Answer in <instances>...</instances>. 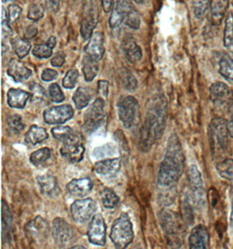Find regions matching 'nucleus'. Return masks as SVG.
Here are the masks:
<instances>
[{
    "mask_svg": "<svg viewBox=\"0 0 233 249\" xmlns=\"http://www.w3.org/2000/svg\"><path fill=\"white\" fill-rule=\"evenodd\" d=\"M97 205L92 198L77 199L71 206V215L78 223H86L94 216Z\"/></svg>",
    "mask_w": 233,
    "mask_h": 249,
    "instance_id": "nucleus-11",
    "label": "nucleus"
},
{
    "mask_svg": "<svg viewBox=\"0 0 233 249\" xmlns=\"http://www.w3.org/2000/svg\"><path fill=\"white\" fill-rule=\"evenodd\" d=\"M79 78V72L77 69H71L66 73L65 77L62 80V84L65 89H72L76 86Z\"/></svg>",
    "mask_w": 233,
    "mask_h": 249,
    "instance_id": "nucleus-41",
    "label": "nucleus"
},
{
    "mask_svg": "<svg viewBox=\"0 0 233 249\" xmlns=\"http://www.w3.org/2000/svg\"><path fill=\"white\" fill-rule=\"evenodd\" d=\"M138 113V102L133 96H123L118 102V115L121 123L127 129H130L134 124Z\"/></svg>",
    "mask_w": 233,
    "mask_h": 249,
    "instance_id": "nucleus-6",
    "label": "nucleus"
},
{
    "mask_svg": "<svg viewBox=\"0 0 233 249\" xmlns=\"http://www.w3.org/2000/svg\"><path fill=\"white\" fill-rule=\"evenodd\" d=\"M120 76H121V83L125 89L130 92H133L136 89L137 81L134 77V74L131 73L129 69H121Z\"/></svg>",
    "mask_w": 233,
    "mask_h": 249,
    "instance_id": "nucleus-36",
    "label": "nucleus"
},
{
    "mask_svg": "<svg viewBox=\"0 0 233 249\" xmlns=\"http://www.w3.org/2000/svg\"><path fill=\"white\" fill-rule=\"evenodd\" d=\"M227 129H228V133L231 138H233V113L231 116L229 122H227Z\"/></svg>",
    "mask_w": 233,
    "mask_h": 249,
    "instance_id": "nucleus-54",
    "label": "nucleus"
},
{
    "mask_svg": "<svg viewBox=\"0 0 233 249\" xmlns=\"http://www.w3.org/2000/svg\"><path fill=\"white\" fill-rule=\"evenodd\" d=\"M11 1H13V0H3V2H4V3H6V2H11Z\"/></svg>",
    "mask_w": 233,
    "mask_h": 249,
    "instance_id": "nucleus-59",
    "label": "nucleus"
},
{
    "mask_svg": "<svg viewBox=\"0 0 233 249\" xmlns=\"http://www.w3.org/2000/svg\"><path fill=\"white\" fill-rule=\"evenodd\" d=\"M97 24V13L95 9L89 8L83 15L82 25H81V34L84 39H89L93 35V31Z\"/></svg>",
    "mask_w": 233,
    "mask_h": 249,
    "instance_id": "nucleus-21",
    "label": "nucleus"
},
{
    "mask_svg": "<svg viewBox=\"0 0 233 249\" xmlns=\"http://www.w3.org/2000/svg\"><path fill=\"white\" fill-rule=\"evenodd\" d=\"M100 2L104 12L106 13H110L112 10L114 0H100Z\"/></svg>",
    "mask_w": 233,
    "mask_h": 249,
    "instance_id": "nucleus-53",
    "label": "nucleus"
},
{
    "mask_svg": "<svg viewBox=\"0 0 233 249\" xmlns=\"http://www.w3.org/2000/svg\"></svg>",
    "mask_w": 233,
    "mask_h": 249,
    "instance_id": "nucleus-60",
    "label": "nucleus"
},
{
    "mask_svg": "<svg viewBox=\"0 0 233 249\" xmlns=\"http://www.w3.org/2000/svg\"><path fill=\"white\" fill-rule=\"evenodd\" d=\"M219 73L227 82L233 83V58L228 54L222 56L218 62Z\"/></svg>",
    "mask_w": 233,
    "mask_h": 249,
    "instance_id": "nucleus-29",
    "label": "nucleus"
},
{
    "mask_svg": "<svg viewBox=\"0 0 233 249\" xmlns=\"http://www.w3.org/2000/svg\"><path fill=\"white\" fill-rule=\"evenodd\" d=\"M67 188L72 195L76 197H83L90 193L93 188V182L87 178H75L68 183Z\"/></svg>",
    "mask_w": 233,
    "mask_h": 249,
    "instance_id": "nucleus-23",
    "label": "nucleus"
},
{
    "mask_svg": "<svg viewBox=\"0 0 233 249\" xmlns=\"http://www.w3.org/2000/svg\"><path fill=\"white\" fill-rule=\"evenodd\" d=\"M230 0H210V21L214 26H220L224 20Z\"/></svg>",
    "mask_w": 233,
    "mask_h": 249,
    "instance_id": "nucleus-17",
    "label": "nucleus"
},
{
    "mask_svg": "<svg viewBox=\"0 0 233 249\" xmlns=\"http://www.w3.org/2000/svg\"><path fill=\"white\" fill-rule=\"evenodd\" d=\"M192 9L195 17L203 19L210 11V0H192Z\"/></svg>",
    "mask_w": 233,
    "mask_h": 249,
    "instance_id": "nucleus-37",
    "label": "nucleus"
},
{
    "mask_svg": "<svg viewBox=\"0 0 233 249\" xmlns=\"http://www.w3.org/2000/svg\"><path fill=\"white\" fill-rule=\"evenodd\" d=\"M216 167L219 176L233 185V159H225L219 161Z\"/></svg>",
    "mask_w": 233,
    "mask_h": 249,
    "instance_id": "nucleus-31",
    "label": "nucleus"
},
{
    "mask_svg": "<svg viewBox=\"0 0 233 249\" xmlns=\"http://www.w3.org/2000/svg\"><path fill=\"white\" fill-rule=\"evenodd\" d=\"M133 1L135 2V3H137V4H142V3L144 2V0H133Z\"/></svg>",
    "mask_w": 233,
    "mask_h": 249,
    "instance_id": "nucleus-58",
    "label": "nucleus"
},
{
    "mask_svg": "<svg viewBox=\"0 0 233 249\" xmlns=\"http://www.w3.org/2000/svg\"><path fill=\"white\" fill-rule=\"evenodd\" d=\"M209 142L213 159L220 160L225 158L228 150V137L227 121L216 117L212 119L208 129Z\"/></svg>",
    "mask_w": 233,
    "mask_h": 249,
    "instance_id": "nucleus-3",
    "label": "nucleus"
},
{
    "mask_svg": "<svg viewBox=\"0 0 233 249\" xmlns=\"http://www.w3.org/2000/svg\"><path fill=\"white\" fill-rule=\"evenodd\" d=\"M61 153L70 163H79L83 159L85 147L82 143V138L78 134L73 133L66 139L61 147Z\"/></svg>",
    "mask_w": 233,
    "mask_h": 249,
    "instance_id": "nucleus-8",
    "label": "nucleus"
},
{
    "mask_svg": "<svg viewBox=\"0 0 233 249\" xmlns=\"http://www.w3.org/2000/svg\"><path fill=\"white\" fill-rule=\"evenodd\" d=\"M189 246L191 249H206L210 247V233L203 225L196 226L190 232Z\"/></svg>",
    "mask_w": 233,
    "mask_h": 249,
    "instance_id": "nucleus-15",
    "label": "nucleus"
},
{
    "mask_svg": "<svg viewBox=\"0 0 233 249\" xmlns=\"http://www.w3.org/2000/svg\"><path fill=\"white\" fill-rule=\"evenodd\" d=\"M128 0H117L116 6L113 10L112 15L109 18V26L111 28H117L124 22L126 3Z\"/></svg>",
    "mask_w": 233,
    "mask_h": 249,
    "instance_id": "nucleus-27",
    "label": "nucleus"
},
{
    "mask_svg": "<svg viewBox=\"0 0 233 249\" xmlns=\"http://www.w3.org/2000/svg\"><path fill=\"white\" fill-rule=\"evenodd\" d=\"M57 40L56 38L54 37V36H51L49 39H48V41H47V44H48L49 47H51V48L53 49V48H55V46H56Z\"/></svg>",
    "mask_w": 233,
    "mask_h": 249,
    "instance_id": "nucleus-55",
    "label": "nucleus"
},
{
    "mask_svg": "<svg viewBox=\"0 0 233 249\" xmlns=\"http://www.w3.org/2000/svg\"><path fill=\"white\" fill-rule=\"evenodd\" d=\"M59 73L53 69H47L41 73V79L45 82H51L58 77Z\"/></svg>",
    "mask_w": 233,
    "mask_h": 249,
    "instance_id": "nucleus-48",
    "label": "nucleus"
},
{
    "mask_svg": "<svg viewBox=\"0 0 233 249\" xmlns=\"http://www.w3.org/2000/svg\"><path fill=\"white\" fill-rule=\"evenodd\" d=\"M184 169V155L181 142L176 134L168 139L164 161L161 163L157 176L158 184L167 187L180 179Z\"/></svg>",
    "mask_w": 233,
    "mask_h": 249,
    "instance_id": "nucleus-2",
    "label": "nucleus"
},
{
    "mask_svg": "<svg viewBox=\"0 0 233 249\" xmlns=\"http://www.w3.org/2000/svg\"><path fill=\"white\" fill-rule=\"evenodd\" d=\"M65 54L62 52L57 53L55 56L51 60V64L53 67L56 68H61L63 65L65 64Z\"/></svg>",
    "mask_w": 233,
    "mask_h": 249,
    "instance_id": "nucleus-49",
    "label": "nucleus"
},
{
    "mask_svg": "<svg viewBox=\"0 0 233 249\" xmlns=\"http://www.w3.org/2000/svg\"><path fill=\"white\" fill-rule=\"evenodd\" d=\"M31 98V93L26 91L11 89L7 93V103L11 107L23 108L26 106L27 101Z\"/></svg>",
    "mask_w": 233,
    "mask_h": 249,
    "instance_id": "nucleus-25",
    "label": "nucleus"
},
{
    "mask_svg": "<svg viewBox=\"0 0 233 249\" xmlns=\"http://www.w3.org/2000/svg\"><path fill=\"white\" fill-rule=\"evenodd\" d=\"M51 157V150L49 148H42L32 153L30 157L31 163L35 166H39L45 163Z\"/></svg>",
    "mask_w": 233,
    "mask_h": 249,
    "instance_id": "nucleus-38",
    "label": "nucleus"
},
{
    "mask_svg": "<svg viewBox=\"0 0 233 249\" xmlns=\"http://www.w3.org/2000/svg\"><path fill=\"white\" fill-rule=\"evenodd\" d=\"M61 0H47L48 8L52 12H56L59 10Z\"/></svg>",
    "mask_w": 233,
    "mask_h": 249,
    "instance_id": "nucleus-52",
    "label": "nucleus"
},
{
    "mask_svg": "<svg viewBox=\"0 0 233 249\" xmlns=\"http://www.w3.org/2000/svg\"><path fill=\"white\" fill-rule=\"evenodd\" d=\"M86 56L90 57L93 60L99 61L103 58L105 53V47H104L103 35L100 32H96L92 35L89 42L85 48Z\"/></svg>",
    "mask_w": 233,
    "mask_h": 249,
    "instance_id": "nucleus-16",
    "label": "nucleus"
},
{
    "mask_svg": "<svg viewBox=\"0 0 233 249\" xmlns=\"http://www.w3.org/2000/svg\"><path fill=\"white\" fill-rule=\"evenodd\" d=\"M44 13H45V10L41 4H32L28 9L27 18L33 21H38L40 18H43Z\"/></svg>",
    "mask_w": 233,
    "mask_h": 249,
    "instance_id": "nucleus-45",
    "label": "nucleus"
},
{
    "mask_svg": "<svg viewBox=\"0 0 233 249\" xmlns=\"http://www.w3.org/2000/svg\"><path fill=\"white\" fill-rule=\"evenodd\" d=\"M25 229L27 237L35 243L41 244L48 239L49 227L48 222L40 216L26 224Z\"/></svg>",
    "mask_w": 233,
    "mask_h": 249,
    "instance_id": "nucleus-14",
    "label": "nucleus"
},
{
    "mask_svg": "<svg viewBox=\"0 0 233 249\" xmlns=\"http://www.w3.org/2000/svg\"><path fill=\"white\" fill-rule=\"evenodd\" d=\"M31 102L33 103H43L47 99V93L44 88L38 83H33L30 87Z\"/></svg>",
    "mask_w": 233,
    "mask_h": 249,
    "instance_id": "nucleus-40",
    "label": "nucleus"
},
{
    "mask_svg": "<svg viewBox=\"0 0 233 249\" xmlns=\"http://www.w3.org/2000/svg\"><path fill=\"white\" fill-rule=\"evenodd\" d=\"M110 239L116 249H126L134 240L133 225L130 216L122 213L118 219L115 220L111 228Z\"/></svg>",
    "mask_w": 233,
    "mask_h": 249,
    "instance_id": "nucleus-4",
    "label": "nucleus"
},
{
    "mask_svg": "<svg viewBox=\"0 0 233 249\" xmlns=\"http://www.w3.org/2000/svg\"><path fill=\"white\" fill-rule=\"evenodd\" d=\"M48 91H49L50 99L52 100V102L53 103H60L65 100V95L61 91V87L59 86V84L52 83L49 87Z\"/></svg>",
    "mask_w": 233,
    "mask_h": 249,
    "instance_id": "nucleus-44",
    "label": "nucleus"
},
{
    "mask_svg": "<svg viewBox=\"0 0 233 249\" xmlns=\"http://www.w3.org/2000/svg\"><path fill=\"white\" fill-rule=\"evenodd\" d=\"M100 196L102 205L107 209H114L120 203V198L117 196L116 194L109 188H104Z\"/></svg>",
    "mask_w": 233,
    "mask_h": 249,
    "instance_id": "nucleus-35",
    "label": "nucleus"
},
{
    "mask_svg": "<svg viewBox=\"0 0 233 249\" xmlns=\"http://www.w3.org/2000/svg\"><path fill=\"white\" fill-rule=\"evenodd\" d=\"M7 73L16 82H22L32 75V71L26 68L21 60L12 59L7 67Z\"/></svg>",
    "mask_w": 233,
    "mask_h": 249,
    "instance_id": "nucleus-18",
    "label": "nucleus"
},
{
    "mask_svg": "<svg viewBox=\"0 0 233 249\" xmlns=\"http://www.w3.org/2000/svg\"><path fill=\"white\" fill-rule=\"evenodd\" d=\"M48 138L47 130L39 127L38 125H32L25 136L26 142L32 145H36L38 143L43 142Z\"/></svg>",
    "mask_w": 233,
    "mask_h": 249,
    "instance_id": "nucleus-26",
    "label": "nucleus"
},
{
    "mask_svg": "<svg viewBox=\"0 0 233 249\" xmlns=\"http://www.w3.org/2000/svg\"><path fill=\"white\" fill-rule=\"evenodd\" d=\"M210 97L218 109H225L233 103V91L224 82H215L210 88Z\"/></svg>",
    "mask_w": 233,
    "mask_h": 249,
    "instance_id": "nucleus-10",
    "label": "nucleus"
},
{
    "mask_svg": "<svg viewBox=\"0 0 233 249\" xmlns=\"http://www.w3.org/2000/svg\"><path fill=\"white\" fill-rule=\"evenodd\" d=\"M33 54L39 59H48L52 54V48L48 44L36 45L33 49Z\"/></svg>",
    "mask_w": 233,
    "mask_h": 249,
    "instance_id": "nucleus-42",
    "label": "nucleus"
},
{
    "mask_svg": "<svg viewBox=\"0 0 233 249\" xmlns=\"http://www.w3.org/2000/svg\"><path fill=\"white\" fill-rule=\"evenodd\" d=\"M7 129L10 133L19 134L25 128V124L22 122V117L18 115H12L6 120Z\"/></svg>",
    "mask_w": 233,
    "mask_h": 249,
    "instance_id": "nucleus-39",
    "label": "nucleus"
},
{
    "mask_svg": "<svg viewBox=\"0 0 233 249\" xmlns=\"http://www.w3.org/2000/svg\"><path fill=\"white\" fill-rule=\"evenodd\" d=\"M13 51L18 56V58L26 57L31 50V43L26 38L16 37L11 40Z\"/></svg>",
    "mask_w": 233,
    "mask_h": 249,
    "instance_id": "nucleus-33",
    "label": "nucleus"
},
{
    "mask_svg": "<svg viewBox=\"0 0 233 249\" xmlns=\"http://www.w3.org/2000/svg\"><path fill=\"white\" fill-rule=\"evenodd\" d=\"M115 137L116 138L117 142H120V146H121V150H122V156L125 158L126 155L129 154V148L128 145H126L127 143V139H126L125 136L123 135V132L121 130H117Z\"/></svg>",
    "mask_w": 233,
    "mask_h": 249,
    "instance_id": "nucleus-47",
    "label": "nucleus"
},
{
    "mask_svg": "<svg viewBox=\"0 0 233 249\" xmlns=\"http://www.w3.org/2000/svg\"><path fill=\"white\" fill-rule=\"evenodd\" d=\"M98 70H99V67L97 64V61L93 60L88 56H86L83 60L82 71L86 82H92L97 75Z\"/></svg>",
    "mask_w": 233,
    "mask_h": 249,
    "instance_id": "nucleus-32",
    "label": "nucleus"
},
{
    "mask_svg": "<svg viewBox=\"0 0 233 249\" xmlns=\"http://www.w3.org/2000/svg\"><path fill=\"white\" fill-rule=\"evenodd\" d=\"M108 87H109V83H108V81L100 80V81L98 82V93L103 98H107L108 97Z\"/></svg>",
    "mask_w": 233,
    "mask_h": 249,
    "instance_id": "nucleus-50",
    "label": "nucleus"
},
{
    "mask_svg": "<svg viewBox=\"0 0 233 249\" xmlns=\"http://www.w3.org/2000/svg\"><path fill=\"white\" fill-rule=\"evenodd\" d=\"M167 102L163 95H155L148 104L146 118L140 132L139 146L144 152L151 149L153 144L162 138L168 117Z\"/></svg>",
    "mask_w": 233,
    "mask_h": 249,
    "instance_id": "nucleus-1",
    "label": "nucleus"
},
{
    "mask_svg": "<svg viewBox=\"0 0 233 249\" xmlns=\"http://www.w3.org/2000/svg\"><path fill=\"white\" fill-rule=\"evenodd\" d=\"M74 133L73 130L67 126H58L52 129V134L53 138L64 142L66 139L69 138L72 134Z\"/></svg>",
    "mask_w": 233,
    "mask_h": 249,
    "instance_id": "nucleus-43",
    "label": "nucleus"
},
{
    "mask_svg": "<svg viewBox=\"0 0 233 249\" xmlns=\"http://www.w3.org/2000/svg\"><path fill=\"white\" fill-rule=\"evenodd\" d=\"M52 234L59 248H67L74 241V230L65 219L61 218H55L52 220Z\"/></svg>",
    "mask_w": 233,
    "mask_h": 249,
    "instance_id": "nucleus-9",
    "label": "nucleus"
},
{
    "mask_svg": "<svg viewBox=\"0 0 233 249\" xmlns=\"http://www.w3.org/2000/svg\"><path fill=\"white\" fill-rule=\"evenodd\" d=\"M121 50L127 60L131 63H136L142 59L143 52L132 37H125L121 43Z\"/></svg>",
    "mask_w": 233,
    "mask_h": 249,
    "instance_id": "nucleus-19",
    "label": "nucleus"
},
{
    "mask_svg": "<svg viewBox=\"0 0 233 249\" xmlns=\"http://www.w3.org/2000/svg\"><path fill=\"white\" fill-rule=\"evenodd\" d=\"M37 181H38L40 191L44 195L52 197V196H57L60 193L58 181L55 177L46 174V175L38 177Z\"/></svg>",
    "mask_w": 233,
    "mask_h": 249,
    "instance_id": "nucleus-22",
    "label": "nucleus"
},
{
    "mask_svg": "<svg viewBox=\"0 0 233 249\" xmlns=\"http://www.w3.org/2000/svg\"><path fill=\"white\" fill-rule=\"evenodd\" d=\"M106 223L102 215L95 214L92 218L87 229L88 241L95 246H104L106 243Z\"/></svg>",
    "mask_w": 233,
    "mask_h": 249,
    "instance_id": "nucleus-13",
    "label": "nucleus"
},
{
    "mask_svg": "<svg viewBox=\"0 0 233 249\" xmlns=\"http://www.w3.org/2000/svg\"><path fill=\"white\" fill-rule=\"evenodd\" d=\"M121 169V160L119 159H105L95 164L96 173L102 176H114Z\"/></svg>",
    "mask_w": 233,
    "mask_h": 249,
    "instance_id": "nucleus-20",
    "label": "nucleus"
},
{
    "mask_svg": "<svg viewBox=\"0 0 233 249\" xmlns=\"http://www.w3.org/2000/svg\"><path fill=\"white\" fill-rule=\"evenodd\" d=\"M22 9L17 4H10L8 7V14H7L10 24H13L17 21L20 17Z\"/></svg>",
    "mask_w": 233,
    "mask_h": 249,
    "instance_id": "nucleus-46",
    "label": "nucleus"
},
{
    "mask_svg": "<svg viewBox=\"0 0 233 249\" xmlns=\"http://www.w3.org/2000/svg\"><path fill=\"white\" fill-rule=\"evenodd\" d=\"M2 241L8 243L12 239V228H13V217L9 209L7 203L2 200Z\"/></svg>",
    "mask_w": 233,
    "mask_h": 249,
    "instance_id": "nucleus-24",
    "label": "nucleus"
},
{
    "mask_svg": "<svg viewBox=\"0 0 233 249\" xmlns=\"http://www.w3.org/2000/svg\"><path fill=\"white\" fill-rule=\"evenodd\" d=\"M74 116V109L69 104L48 107L44 112V121L48 124H61Z\"/></svg>",
    "mask_w": 233,
    "mask_h": 249,
    "instance_id": "nucleus-12",
    "label": "nucleus"
},
{
    "mask_svg": "<svg viewBox=\"0 0 233 249\" xmlns=\"http://www.w3.org/2000/svg\"><path fill=\"white\" fill-rule=\"evenodd\" d=\"M72 249H85L86 248L84 247V246H74V247H73Z\"/></svg>",
    "mask_w": 233,
    "mask_h": 249,
    "instance_id": "nucleus-57",
    "label": "nucleus"
},
{
    "mask_svg": "<svg viewBox=\"0 0 233 249\" xmlns=\"http://www.w3.org/2000/svg\"><path fill=\"white\" fill-rule=\"evenodd\" d=\"M160 224L163 228L168 243L177 247L181 245V234L183 225L177 213L170 210H163L159 214Z\"/></svg>",
    "mask_w": 233,
    "mask_h": 249,
    "instance_id": "nucleus-5",
    "label": "nucleus"
},
{
    "mask_svg": "<svg viewBox=\"0 0 233 249\" xmlns=\"http://www.w3.org/2000/svg\"><path fill=\"white\" fill-rule=\"evenodd\" d=\"M224 47L230 53H233V14L229 13L225 18L224 30Z\"/></svg>",
    "mask_w": 233,
    "mask_h": 249,
    "instance_id": "nucleus-30",
    "label": "nucleus"
},
{
    "mask_svg": "<svg viewBox=\"0 0 233 249\" xmlns=\"http://www.w3.org/2000/svg\"><path fill=\"white\" fill-rule=\"evenodd\" d=\"M90 100L91 95L89 91L83 87L78 88L77 90L74 92L73 95V101L77 109H82L86 107L89 104Z\"/></svg>",
    "mask_w": 233,
    "mask_h": 249,
    "instance_id": "nucleus-34",
    "label": "nucleus"
},
{
    "mask_svg": "<svg viewBox=\"0 0 233 249\" xmlns=\"http://www.w3.org/2000/svg\"><path fill=\"white\" fill-rule=\"evenodd\" d=\"M38 34V28L34 25H30L26 27L25 31V38L27 39H33L35 36Z\"/></svg>",
    "mask_w": 233,
    "mask_h": 249,
    "instance_id": "nucleus-51",
    "label": "nucleus"
},
{
    "mask_svg": "<svg viewBox=\"0 0 233 249\" xmlns=\"http://www.w3.org/2000/svg\"><path fill=\"white\" fill-rule=\"evenodd\" d=\"M231 224H232V227L233 228V206H232V213H231Z\"/></svg>",
    "mask_w": 233,
    "mask_h": 249,
    "instance_id": "nucleus-56",
    "label": "nucleus"
},
{
    "mask_svg": "<svg viewBox=\"0 0 233 249\" xmlns=\"http://www.w3.org/2000/svg\"><path fill=\"white\" fill-rule=\"evenodd\" d=\"M124 23L126 26L134 30H137L141 26V18L139 16L138 12L135 10L134 5L131 4L130 0H128L126 4Z\"/></svg>",
    "mask_w": 233,
    "mask_h": 249,
    "instance_id": "nucleus-28",
    "label": "nucleus"
},
{
    "mask_svg": "<svg viewBox=\"0 0 233 249\" xmlns=\"http://www.w3.org/2000/svg\"><path fill=\"white\" fill-rule=\"evenodd\" d=\"M105 119L104 100L97 98L84 115L83 129L86 133H92L99 128Z\"/></svg>",
    "mask_w": 233,
    "mask_h": 249,
    "instance_id": "nucleus-7",
    "label": "nucleus"
}]
</instances>
